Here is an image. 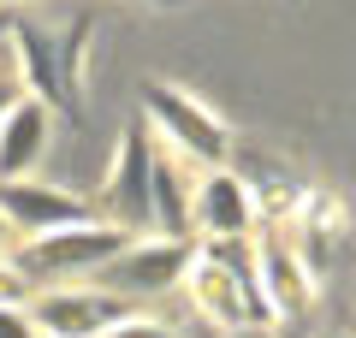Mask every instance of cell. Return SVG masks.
I'll return each mask as SVG.
<instances>
[{"mask_svg":"<svg viewBox=\"0 0 356 338\" xmlns=\"http://www.w3.org/2000/svg\"><path fill=\"white\" fill-rule=\"evenodd\" d=\"M191 297H196V314L214 321L220 332H267L280 321L273 303H267V285H261V250L255 238H214L196 250V267H191Z\"/></svg>","mask_w":356,"mask_h":338,"instance_id":"1","label":"cell"},{"mask_svg":"<svg viewBox=\"0 0 356 338\" xmlns=\"http://www.w3.org/2000/svg\"><path fill=\"white\" fill-rule=\"evenodd\" d=\"M89 30H95L89 13H77L65 30H48V24H36V18H18L13 24V48H18V65H24V83H30L36 101H48V107H60V113H77Z\"/></svg>","mask_w":356,"mask_h":338,"instance_id":"2","label":"cell"},{"mask_svg":"<svg viewBox=\"0 0 356 338\" xmlns=\"http://www.w3.org/2000/svg\"><path fill=\"white\" fill-rule=\"evenodd\" d=\"M143 119L154 125V137H166V149L184 154V161L202 166V172H220V166H232V154H238V137L226 131V119H214L202 101L184 95L178 83L143 77Z\"/></svg>","mask_w":356,"mask_h":338,"instance_id":"3","label":"cell"},{"mask_svg":"<svg viewBox=\"0 0 356 338\" xmlns=\"http://www.w3.org/2000/svg\"><path fill=\"white\" fill-rule=\"evenodd\" d=\"M131 232L113 220H89V225H65V232H48V238H30L18 243L13 261L36 279V291H54V285H72V279H95L107 261L131 250Z\"/></svg>","mask_w":356,"mask_h":338,"instance_id":"4","label":"cell"},{"mask_svg":"<svg viewBox=\"0 0 356 338\" xmlns=\"http://www.w3.org/2000/svg\"><path fill=\"white\" fill-rule=\"evenodd\" d=\"M196 250L202 243H178V238H137L119 261H107L89 285L113 291L125 303H154V297H172L178 285H191V267H196Z\"/></svg>","mask_w":356,"mask_h":338,"instance_id":"5","label":"cell"},{"mask_svg":"<svg viewBox=\"0 0 356 338\" xmlns=\"http://www.w3.org/2000/svg\"><path fill=\"white\" fill-rule=\"evenodd\" d=\"M154 161H161L154 125H149V119H131L125 137H119V154H113V172H107V190H102L107 220L125 225L131 238H137V232H154Z\"/></svg>","mask_w":356,"mask_h":338,"instance_id":"6","label":"cell"},{"mask_svg":"<svg viewBox=\"0 0 356 338\" xmlns=\"http://www.w3.org/2000/svg\"><path fill=\"white\" fill-rule=\"evenodd\" d=\"M30 314H36L42 338H107L113 326H125L143 309L102 291V285H54L30 303Z\"/></svg>","mask_w":356,"mask_h":338,"instance_id":"7","label":"cell"},{"mask_svg":"<svg viewBox=\"0 0 356 338\" xmlns=\"http://www.w3.org/2000/svg\"><path fill=\"white\" fill-rule=\"evenodd\" d=\"M0 214L18 225V238H48V232H65V225H89L102 220L95 202H83L77 190L42 184V178H0Z\"/></svg>","mask_w":356,"mask_h":338,"instance_id":"8","label":"cell"},{"mask_svg":"<svg viewBox=\"0 0 356 338\" xmlns=\"http://www.w3.org/2000/svg\"><path fill=\"white\" fill-rule=\"evenodd\" d=\"M255 190L243 184L232 166L196 178V243H214V238H255Z\"/></svg>","mask_w":356,"mask_h":338,"instance_id":"9","label":"cell"},{"mask_svg":"<svg viewBox=\"0 0 356 338\" xmlns=\"http://www.w3.org/2000/svg\"><path fill=\"white\" fill-rule=\"evenodd\" d=\"M255 250H261V285H267L273 314H303L315 303V267L303 261L297 238H285V225H267L255 238Z\"/></svg>","mask_w":356,"mask_h":338,"instance_id":"10","label":"cell"},{"mask_svg":"<svg viewBox=\"0 0 356 338\" xmlns=\"http://www.w3.org/2000/svg\"><path fill=\"white\" fill-rule=\"evenodd\" d=\"M48 131H54L48 101H36V95L18 101V107L0 119V178H30V166L48 149Z\"/></svg>","mask_w":356,"mask_h":338,"instance_id":"11","label":"cell"},{"mask_svg":"<svg viewBox=\"0 0 356 338\" xmlns=\"http://www.w3.org/2000/svg\"><path fill=\"white\" fill-rule=\"evenodd\" d=\"M18 101H30V83H24V65H18L13 36H6V42H0V119H6Z\"/></svg>","mask_w":356,"mask_h":338,"instance_id":"12","label":"cell"},{"mask_svg":"<svg viewBox=\"0 0 356 338\" xmlns=\"http://www.w3.org/2000/svg\"><path fill=\"white\" fill-rule=\"evenodd\" d=\"M42 291H36V279L24 273L18 261H0V309H30Z\"/></svg>","mask_w":356,"mask_h":338,"instance_id":"13","label":"cell"},{"mask_svg":"<svg viewBox=\"0 0 356 338\" xmlns=\"http://www.w3.org/2000/svg\"><path fill=\"white\" fill-rule=\"evenodd\" d=\"M107 338H184V326H166V321H154V314H131V321L113 326Z\"/></svg>","mask_w":356,"mask_h":338,"instance_id":"14","label":"cell"},{"mask_svg":"<svg viewBox=\"0 0 356 338\" xmlns=\"http://www.w3.org/2000/svg\"><path fill=\"white\" fill-rule=\"evenodd\" d=\"M0 338H42V326L30 309H0Z\"/></svg>","mask_w":356,"mask_h":338,"instance_id":"15","label":"cell"},{"mask_svg":"<svg viewBox=\"0 0 356 338\" xmlns=\"http://www.w3.org/2000/svg\"><path fill=\"white\" fill-rule=\"evenodd\" d=\"M18 243H24V238H18V225L6 220V214H0V261H13V255H18Z\"/></svg>","mask_w":356,"mask_h":338,"instance_id":"16","label":"cell"},{"mask_svg":"<svg viewBox=\"0 0 356 338\" xmlns=\"http://www.w3.org/2000/svg\"><path fill=\"white\" fill-rule=\"evenodd\" d=\"M184 338H232V332H220L214 321H202V314H191V321H184Z\"/></svg>","mask_w":356,"mask_h":338,"instance_id":"17","label":"cell"},{"mask_svg":"<svg viewBox=\"0 0 356 338\" xmlns=\"http://www.w3.org/2000/svg\"><path fill=\"white\" fill-rule=\"evenodd\" d=\"M13 24H18V18H13V13H6V6H0V42L13 36Z\"/></svg>","mask_w":356,"mask_h":338,"instance_id":"18","label":"cell"},{"mask_svg":"<svg viewBox=\"0 0 356 338\" xmlns=\"http://www.w3.org/2000/svg\"><path fill=\"white\" fill-rule=\"evenodd\" d=\"M154 6H184V0H154Z\"/></svg>","mask_w":356,"mask_h":338,"instance_id":"19","label":"cell"},{"mask_svg":"<svg viewBox=\"0 0 356 338\" xmlns=\"http://www.w3.org/2000/svg\"><path fill=\"white\" fill-rule=\"evenodd\" d=\"M0 6H6V0H0Z\"/></svg>","mask_w":356,"mask_h":338,"instance_id":"20","label":"cell"}]
</instances>
